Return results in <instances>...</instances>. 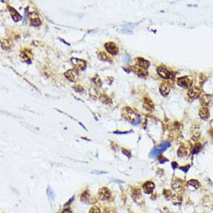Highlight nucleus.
Masks as SVG:
<instances>
[{
  "instance_id": "f257e3e1",
  "label": "nucleus",
  "mask_w": 213,
  "mask_h": 213,
  "mask_svg": "<svg viewBox=\"0 0 213 213\" xmlns=\"http://www.w3.org/2000/svg\"><path fill=\"white\" fill-rule=\"evenodd\" d=\"M123 116L125 119L130 121L133 125H137L140 123V119H139V115L136 113L133 109H131L129 107H126L123 109Z\"/></svg>"
},
{
  "instance_id": "f03ea898",
  "label": "nucleus",
  "mask_w": 213,
  "mask_h": 213,
  "mask_svg": "<svg viewBox=\"0 0 213 213\" xmlns=\"http://www.w3.org/2000/svg\"><path fill=\"white\" fill-rule=\"evenodd\" d=\"M169 146H170V144L168 143V142H167V141L163 142L162 144H160V146H158L157 147H155V148H153V150H152L150 156H151V157H157L159 153H162V152H164V151H166V150H167Z\"/></svg>"
},
{
  "instance_id": "7ed1b4c3",
  "label": "nucleus",
  "mask_w": 213,
  "mask_h": 213,
  "mask_svg": "<svg viewBox=\"0 0 213 213\" xmlns=\"http://www.w3.org/2000/svg\"><path fill=\"white\" fill-rule=\"evenodd\" d=\"M71 61L74 65V68L76 71H84L86 67V62L85 60L78 59V58H72Z\"/></svg>"
},
{
  "instance_id": "20e7f679",
  "label": "nucleus",
  "mask_w": 213,
  "mask_h": 213,
  "mask_svg": "<svg viewBox=\"0 0 213 213\" xmlns=\"http://www.w3.org/2000/svg\"><path fill=\"white\" fill-rule=\"evenodd\" d=\"M105 50L108 51V53L112 54V55H116L119 53V47L115 43L112 42H109L105 44Z\"/></svg>"
},
{
  "instance_id": "39448f33",
  "label": "nucleus",
  "mask_w": 213,
  "mask_h": 213,
  "mask_svg": "<svg viewBox=\"0 0 213 213\" xmlns=\"http://www.w3.org/2000/svg\"><path fill=\"white\" fill-rule=\"evenodd\" d=\"M158 74L160 75L161 78L164 79H169L171 78V74L169 70L167 69V67H164V66H160L157 67V69Z\"/></svg>"
},
{
  "instance_id": "423d86ee",
  "label": "nucleus",
  "mask_w": 213,
  "mask_h": 213,
  "mask_svg": "<svg viewBox=\"0 0 213 213\" xmlns=\"http://www.w3.org/2000/svg\"><path fill=\"white\" fill-rule=\"evenodd\" d=\"M191 84V81L190 80V78L187 76H184L181 77V78H179L178 79V85L179 86H181L182 88H188L190 87Z\"/></svg>"
},
{
  "instance_id": "0eeeda50",
  "label": "nucleus",
  "mask_w": 213,
  "mask_h": 213,
  "mask_svg": "<svg viewBox=\"0 0 213 213\" xmlns=\"http://www.w3.org/2000/svg\"><path fill=\"white\" fill-rule=\"evenodd\" d=\"M99 197L100 200H108L111 197V192L107 188H102L99 191Z\"/></svg>"
},
{
  "instance_id": "6e6552de",
  "label": "nucleus",
  "mask_w": 213,
  "mask_h": 213,
  "mask_svg": "<svg viewBox=\"0 0 213 213\" xmlns=\"http://www.w3.org/2000/svg\"><path fill=\"white\" fill-rule=\"evenodd\" d=\"M65 76L66 77V78L68 79L71 81H76L77 78H78V74H77L76 70L73 69L67 70V71L65 73Z\"/></svg>"
},
{
  "instance_id": "1a4fd4ad",
  "label": "nucleus",
  "mask_w": 213,
  "mask_h": 213,
  "mask_svg": "<svg viewBox=\"0 0 213 213\" xmlns=\"http://www.w3.org/2000/svg\"><path fill=\"white\" fill-rule=\"evenodd\" d=\"M154 188H155V185H154V184L152 181H146V182H145L144 184V185H143L144 191L146 194H148V195L153 192Z\"/></svg>"
},
{
  "instance_id": "9d476101",
  "label": "nucleus",
  "mask_w": 213,
  "mask_h": 213,
  "mask_svg": "<svg viewBox=\"0 0 213 213\" xmlns=\"http://www.w3.org/2000/svg\"><path fill=\"white\" fill-rule=\"evenodd\" d=\"M132 71L134 72L135 74H137L138 76L144 77L146 76V74H147V71H146V69H144V68L139 67L138 65L133 66Z\"/></svg>"
},
{
  "instance_id": "9b49d317",
  "label": "nucleus",
  "mask_w": 213,
  "mask_h": 213,
  "mask_svg": "<svg viewBox=\"0 0 213 213\" xmlns=\"http://www.w3.org/2000/svg\"><path fill=\"white\" fill-rule=\"evenodd\" d=\"M136 62H137V65L139 66V67H143L144 69H147L150 67V62L148 60H145L142 58H137L136 59Z\"/></svg>"
},
{
  "instance_id": "f8f14e48",
  "label": "nucleus",
  "mask_w": 213,
  "mask_h": 213,
  "mask_svg": "<svg viewBox=\"0 0 213 213\" xmlns=\"http://www.w3.org/2000/svg\"><path fill=\"white\" fill-rule=\"evenodd\" d=\"M9 12H10V15H11L12 18L13 19L15 22H18L19 21L22 19V16L18 12L16 11V9L12 8V7H9Z\"/></svg>"
},
{
  "instance_id": "ddd939ff",
  "label": "nucleus",
  "mask_w": 213,
  "mask_h": 213,
  "mask_svg": "<svg viewBox=\"0 0 213 213\" xmlns=\"http://www.w3.org/2000/svg\"><path fill=\"white\" fill-rule=\"evenodd\" d=\"M188 95L189 97L192 98V99H196L200 95V89L197 87H193L191 88L188 92Z\"/></svg>"
},
{
  "instance_id": "4468645a",
  "label": "nucleus",
  "mask_w": 213,
  "mask_h": 213,
  "mask_svg": "<svg viewBox=\"0 0 213 213\" xmlns=\"http://www.w3.org/2000/svg\"><path fill=\"white\" fill-rule=\"evenodd\" d=\"M30 24L34 26H39L41 24V19L37 14H33L30 17Z\"/></svg>"
},
{
  "instance_id": "2eb2a0df",
  "label": "nucleus",
  "mask_w": 213,
  "mask_h": 213,
  "mask_svg": "<svg viewBox=\"0 0 213 213\" xmlns=\"http://www.w3.org/2000/svg\"><path fill=\"white\" fill-rule=\"evenodd\" d=\"M188 186L189 188V190L195 191L197 190L198 188L200 187V183L198 181L195 180V179H191L190 181H188Z\"/></svg>"
},
{
  "instance_id": "dca6fc26",
  "label": "nucleus",
  "mask_w": 213,
  "mask_h": 213,
  "mask_svg": "<svg viewBox=\"0 0 213 213\" xmlns=\"http://www.w3.org/2000/svg\"><path fill=\"white\" fill-rule=\"evenodd\" d=\"M97 56L99 60H104V61H109V62H111L112 61V58H110L105 52H103V51H99L97 53Z\"/></svg>"
},
{
  "instance_id": "f3484780",
  "label": "nucleus",
  "mask_w": 213,
  "mask_h": 213,
  "mask_svg": "<svg viewBox=\"0 0 213 213\" xmlns=\"http://www.w3.org/2000/svg\"><path fill=\"white\" fill-rule=\"evenodd\" d=\"M170 87L169 85L166 83H163L161 84V85L160 86V93L162 94L164 96H167L168 94L170 93Z\"/></svg>"
},
{
  "instance_id": "a211bd4d",
  "label": "nucleus",
  "mask_w": 213,
  "mask_h": 213,
  "mask_svg": "<svg viewBox=\"0 0 213 213\" xmlns=\"http://www.w3.org/2000/svg\"><path fill=\"white\" fill-rule=\"evenodd\" d=\"M188 154V150L185 146H181L178 151V156L180 157H184Z\"/></svg>"
},
{
  "instance_id": "6ab92c4d",
  "label": "nucleus",
  "mask_w": 213,
  "mask_h": 213,
  "mask_svg": "<svg viewBox=\"0 0 213 213\" xmlns=\"http://www.w3.org/2000/svg\"><path fill=\"white\" fill-rule=\"evenodd\" d=\"M20 58H21V59L23 60V61H26V62L29 63V64L31 63V60H30V55H29V53H27V51H21Z\"/></svg>"
},
{
  "instance_id": "aec40b11",
  "label": "nucleus",
  "mask_w": 213,
  "mask_h": 213,
  "mask_svg": "<svg viewBox=\"0 0 213 213\" xmlns=\"http://www.w3.org/2000/svg\"><path fill=\"white\" fill-rule=\"evenodd\" d=\"M199 116L202 119H206L209 116V109L204 107V108H202V109L199 110Z\"/></svg>"
},
{
  "instance_id": "412c9836",
  "label": "nucleus",
  "mask_w": 213,
  "mask_h": 213,
  "mask_svg": "<svg viewBox=\"0 0 213 213\" xmlns=\"http://www.w3.org/2000/svg\"><path fill=\"white\" fill-rule=\"evenodd\" d=\"M172 188L176 192H180L182 191V185L180 181H174L172 184Z\"/></svg>"
},
{
  "instance_id": "4be33fe9",
  "label": "nucleus",
  "mask_w": 213,
  "mask_h": 213,
  "mask_svg": "<svg viewBox=\"0 0 213 213\" xmlns=\"http://www.w3.org/2000/svg\"><path fill=\"white\" fill-rule=\"evenodd\" d=\"M144 108L146 109H147V110H153V102H152V101H151V100L147 99H146L144 100Z\"/></svg>"
},
{
  "instance_id": "5701e85b",
  "label": "nucleus",
  "mask_w": 213,
  "mask_h": 213,
  "mask_svg": "<svg viewBox=\"0 0 213 213\" xmlns=\"http://www.w3.org/2000/svg\"><path fill=\"white\" fill-rule=\"evenodd\" d=\"M173 202H174V205H179V204H181V201H182V199H181V196H179V195H174V197H173Z\"/></svg>"
},
{
  "instance_id": "b1692460",
  "label": "nucleus",
  "mask_w": 213,
  "mask_h": 213,
  "mask_svg": "<svg viewBox=\"0 0 213 213\" xmlns=\"http://www.w3.org/2000/svg\"><path fill=\"white\" fill-rule=\"evenodd\" d=\"M92 81L94 82V84H95V85L98 86H100L101 85H102V83H101V81H100L99 77V76H95L92 79Z\"/></svg>"
},
{
  "instance_id": "393cba45",
  "label": "nucleus",
  "mask_w": 213,
  "mask_h": 213,
  "mask_svg": "<svg viewBox=\"0 0 213 213\" xmlns=\"http://www.w3.org/2000/svg\"><path fill=\"white\" fill-rule=\"evenodd\" d=\"M89 213H101V212H100V209L99 207L93 206L92 208L90 209Z\"/></svg>"
},
{
  "instance_id": "a878e982",
  "label": "nucleus",
  "mask_w": 213,
  "mask_h": 213,
  "mask_svg": "<svg viewBox=\"0 0 213 213\" xmlns=\"http://www.w3.org/2000/svg\"><path fill=\"white\" fill-rule=\"evenodd\" d=\"M123 60H124V62L126 63L127 65L130 62V57H129V55H128V54L125 53V54L123 56Z\"/></svg>"
},
{
  "instance_id": "bb28decb",
  "label": "nucleus",
  "mask_w": 213,
  "mask_h": 213,
  "mask_svg": "<svg viewBox=\"0 0 213 213\" xmlns=\"http://www.w3.org/2000/svg\"><path fill=\"white\" fill-rule=\"evenodd\" d=\"M166 161H167V159H166L164 157H159V162H160V164H164V163L166 162Z\"/></svg>"
},
{
  "instance_id": "cd10ccee",
  "label": "nucleus",
  "mask_w": 213,
  "mask_h": 213,
  "mask_svg": "<svg viewBox=\"0 0 213 213\" xmlns=\"http://www.w3.org/2000/svg\"><path fill=\"white\" fill-rule=\"evenodd\" d=\"M199 151H200V146L199 145H197V146H195V147L194 148V151H193V153H198V152Z\"/></svg>"
},
{
  "instance_id": "c85d7f7f",
  "label": "nucleus",
  "mask_w": 213,
  "mask_h": 213,
  "mask_svg": "<svg viewBox=\"0 0 213 213\" xmlns=\"http://www.w3.org/2000/svg\"><path fill=\"white\" fill-rule=\"evenodd\" d=\"M62 213H71V211L69 209H66L62 212Z\"/></svg>"
},
{
  "instance_id": "c756f323",
  "label": "nucleus",
  "mask_w": 213,
  "mask_h": 213,
  "mask_svg": "<svg viewBox=\"0 0 213 213\" xmlns=\"http://www.w3.org/2000/svg\"><path fill=\"white\" fill-rule=\"evenodd\" d=\"M212 210H213V205H212Z\"/></svg>"
}]
</instances>
